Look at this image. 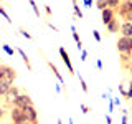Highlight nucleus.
Masks as SVG:
<instances>
[{"instance_id":"1","label":"nucleus","mask_w":132,"mask_h":124,"mask_svg":"<svg viewBox=\"0 0 132 124\" xmlns=\"http://www.w3.org/2000/svg\"><path fill=\"white\" fill-rule=\"evenodd\" d=\"M116 45H117V51L121 53V55H129V56H132V38L119 36Z\"/></svg>"},{"instance_id":"21","label":"nucleus","mask_w":132,"mask_h":124,"mask_svg":"<svg viewBox=\"0 0 132 124\" xmlns=\"http://www.w3.org/2000/svg\"><path fill=\"white\" fill-rule=\"evenodd\" d=\"M0 15H2V17H3V18L7 20L8 23H12V18H10V17H8V13H7V12H5V8H3L2 5H0Z\"/></svg>"},{"instance_id":"16","label":"nucleus","mask_w":132,"mask_h":124,"mask_svg":"<svg viewBox=\"0 0 132 124\" xmlns=\"http://www.w3.org/2000/svg\"><path fill=\"white\" fill-rule=\"evenodd\" d=\"M73 2V10H74V17L76 18H82V12H81V8H79V5H78V0H71Z\"/></svg>"},{"instance_id":"13","label":"nucleus","mask_w":132,"mask_h":124,"mask_svg":"<svg viewBox=\"0 0 132 124\" xmlns=\"http://www.w3.org/2000/svg\"><path fill=\"white\" fill-rule=\"evenodd\" d=\"M16 51H18V55L23 58V61H25V65H27V68H28V71H31L33 69V66H31V63H30V60H28V56H27V53L23 51L22 48H16Z\"/></svg>"},{"instance_id":"5","label":"nucleus","mask_w":132,"mask_h":124,"mask_svg":"<svg viewBox=\"0 0 132 124\" xmlns=\"http://www.w3.org/2000/svg\"><path fill=\"white\" fill-rule=\"evenodd\" d=\"M60 56H61V60H63V63L66 65V68H68V71L69 74H74V68H73V63H71V60H69V55H68V51L64 50V47H60Z\"/></svg>"},{"instance_id":"27","label":"nucleus","mask_w":132,"mask_h":124,"mask_svg":"<svg viewBox=\"0 0 132 124\" xmlns=\"http://www.w3.org/2000/svg\"><path fill=\"white\" fill-rule=\"evenodd\" d=\"M82 2H84V7L86 8H91V7H93V0H82Z\"/></svg>"},{"instance_id":"35","label":"nucleus","mask_w":132,"mask_h":124,"mask_svg":"<svg viewBox=\"0 0 132 124\" xmlns=\"http://www.w3.org/2000/svg\"><path fill=\"white\" fill-rule=\"evenodd\" d=\"M122 124H127V114L122 116Z\"/></svg>"},{"instance_id":"30","label":"nucleus","mask_w":132,"mask_h":124,"mask_svg":"<svg viewBox=\"0 0 132 124\" xmlns=\"http://www.w3.org/2000/svg\"><path fill=\"white\" fill-rule=\"evenodd\" d=\"M46 23H48V27H50V28H53V32H58V27H55V25L50 23V22H46Z\"/></svg>"},{"instance_id":"2","label":"nucleus","mask_w":132,"mask_h":124,"mask_svg":"<svg viewBox=\"0 0 132 124\" xmlns=\"http://www.w3.org/2000/svg\"><path fill=\"white\" fill-rule=\"evenodd\" d=\"M10 118H12V121H13V124H28V119H27V116H25V113H23L22 107L12 106V109H10Z\"/></svg>"},{"instance_id":"32","label":"nucleus","mask_w":132,"mask_h":124,"mask_svg":"<svg viewBox=\"0 0 132 124\" xmlns=\"http://www.w3.org/2000/svg\"><path fill=\"white\" fill-rule=\"evenodd\" d=\"M45 12H46V15H48V17H50V15H51V8H50L48 5H46V7H45Z\"/></svg>"},{"instance_id":"26","label":"nucleus","mask_w":132,"mask_h":124,"mask_svg":"<svg viewBox=\"0 0 132 124\" xmlns=\"http://www.w3.org/2000/svg\"><path fill=\"white\" fill-rule=\"evenodd\" d=\"M86 58H88V51H86V50H81V61H86Z\"/></svg>"},{"instance_id":"28","label":"nucleus","mask_w":132,"mask_h":124,"mask_svg":"<svg viewBox=\"0 0 132 124\" xmlns=\"http://www.w3.org/2000/svg\"><path fill=\"white\" fill-rule=\"evenodd\" d=\"M81 111H82L84 114H88V113H89V107L86 106V104H81Z\"/></svg>"},{"instance_id":"24","label":"nucleus","mask_w":132,"mask_h":124,"mask_svg":"<svg viewBox=\"0 0 132 124\" xmlns=\"http://www.w3.org/2000/svg\"><path fill=\"white\" fill-rule=\"evenodd\" d=\"M126 99H132V81L129 83V91H127V94H126Z\"/></svg>"},{"instance_id":"6","label":"nucleus","mask_w":132,"mask_h":124,"mask_svg":"<svg viewBox=\"0 0 132 124\" xmlns=\"http://www.w3.org/2000/svg\"><path fill=\"white\" fill-rule=\"evenodd\" d=\"M13 106H16V107H27V106H33V101H31V98L28 96L27 93H22L18 98H16V101H15V104Z\"/></svg>"},{"instance_id":"10","label":"nucleus","mask_w":132,"mask_h":124,"mask_svg":"<svg viewBox=\"0 0 132 124\" xmlns=\"http://www.w3.org/2000/svg\"><path fill=\"white\" fill-rule=\"evenodd\" d=\"M121 36H126V38H132V23L130 22H122L121 23Z\"/></svg>"},{"instance_id":"23","label":"nucleus","mask_w":132,"mask_h":124,"mask_svg":"<svg viewBox=\"0 0 132 124\" xmlns=\"http://www.w3.org/2000/svg\"><path fill=\"white\" fill-rule=\"evenodd\" d=\"M79 83H81V89L84 91V93H88V84L84 83V80H82V76H79Z\"/></svg>"},{"instance_id":"37","label":"nucleus","mask_w":132,"mask_h":124,"mask_svg":"<svg viewBox=\"0 0 132 124\" xmlns=\"http://www.w3.org/2000/svg\"><path fill=\"white\" fill-rule=\"evenodd\" d=\"M114 104H117V106H121V99H119V98H117V99H114Z\"/></svg>"},{"instance_id":"15","label":"nucleus","mask_w":132,"mask_h":124,"mask_svg":"<svg viewBox=\"0 0 132 124\" xmlns=\"http://www.w3.org/2000/svg\"><path fill=\"white\" fill-rule=\"evenodd\" d=\"M71 35H73L74 41H76L78 50H82V41H81V38H79V35H78V32H76V28H74V27H71Z\"/></svg>"},{"instance_id":"31","label":"nucleus","mask_w":132,"mask_h":124,"mask_svg":"<svg viewBox=\"0 0 132 124\" xmlns=\"http://www.w3.org/2000/svg\"><path fill=\"white\" fill-rule=\"evenodd\" d=\"M3 66L5 65H0V80H3Z\"/></svg>"},{"instance_id":"3","label":"nucleus","mask_w":132,"mask_h":124,"mask_svg":"<svg viewBox=\"0 0 132 124\" xmlns=\"http://www.w3.org/2000/svg\"><path fill=\"white\" fill-rule=\"evenodd\" d=\"M20 94H22V89H20L18 86H15V84H13V86H12V89L8 91V93H7V96H5V104L12 107V106L15 104L16 98H18Z\"/></svg>"},{"instance_id":"20","label":"nucleus","mask_w":132,"mask_h":124,"mask_svg":"<svg viewBox=\"0 0 132 124\" xmlns=\"http://www.w3.org/2000/svg\"><path fill=\"white\" fill-rule=\"evenodd\" d=\"M28 3L31 5V8H33V12H35V15L36 17H40V8H38V5L35 3V0H28Z\"/></svg>"},{"instance_id":"36","label":"nucleus","mask_w":132,"mask_h":124,"mask_svg":"<svg viewBox=\"0 0 132 124\" xmlns=\"http://www.w3.org/2000/svg\"><path fill=\"white\" fill-rule=\"evenodd\" d=\"M112 121H111V116H106V124H111Z\"/></svg>"},{"instance_id":"17","label":"nucleus","mask_w":132,"mask_h":124,"mask_svg":"<svg viewBox=\"0 0 132 124\" xmlns=\"http://www.w3.org/2000/svg\"><path fill=\"white\" fill-rule=\"evenodd\" d=\"M96 7L102 12V10H106V8L109 7V2H107V0H96Z\"/></svg>"},{"instance_id":"38","label":"nucleus","mask_w":132,"mask_h":124,"mask_svg":"<svg viewBox=\"0 0 132 124\" xmlns=\"http://www.w3.org/2000/svg\"><path fill=\"white\" fill-rule=\"evenodd\" d=\"M129 73H130V76H132V65H130V68H129Z\"/></svg>"},{"instance_id":"14","label":"nucleus","mask_w":132,"mask_h":124,"mask_svg":"<svg viewBox=\"0 0 132 124\" xmlns=\"http://www.w3.org/2000/svg\"><path fill=\"white\" fill-rule=\"evenodd\" d=\"M46 63H48V66H50V69L53 71V74H55V76L58 78V81H60V84H63V76H61V73H60V71H58V68H56V66L51 63V61H46Z\"/></svg>"},{"instance_id":"7","label":"nucleus","mask_w":132,"mask_h":124,"mask_svg":"<svg viewBox=\"0 0 132 124\" xmlns=\"http://www.w3.org/2000/svg\"><path fill=\"white\" fill-rule=\"evenodd\" d=\"M117 12H119V15H121L122 18L127 13H130V12H132V0H122L121 5H119V8H117Z\"/></svg>"},{"instance_id":"34","label":"nucleus","mask_w":132,"mask_h":124,"mask_svg":"<svg viewBox=\"0 0 132 124\" xmlns=\"http://www.w3.org/2000/svg\"><path fill=\"white\" fill-rule=\"evenodd\" d=\"M3 116H5V111H3L2 107H0V121H2V119H3Z\"/></svg>"},{"instance_id":"9","label":"nucleus","mask_w":132,"mask_h":124,"mask_svg":"<svg viewBox=\"0 0 132 124\" xmlns=\"http://www.w3.org/2000/svg\"><path fill=\"white\" fill-rule=\"evenodd\" d=\"M13 86V81H8V80H0V98H5L7 93L12 89Z\"/></svg>"},{"instance_id":"4","label":"nucleus","mask_w":132,"mask_h":124,"mask_svg":"<svg viewBox=\"0 0 132 124\" xmlns=\"http://www.w3.org/2000/svg\"><path fill=\"white\" fill-rule=\"evenodd\" d=\"M23 113H25V116H27V119H28V124L38 122V111L35 109V106H27V107H23Z\"/></svg>"},{"instance_id":"12","label":"nucleus","mask_w":132,"mask_h":124,"mask_svg":"<svg viewBox=\"0 0 132 124\" xmlns=\"http://www.w3.org/2000/svg\"><path fill=\"white\" fill-rule=\"evenodd\" d=\"M106 30L109 32V33H117L119 30H121V25H119V20H117V18H114L111 23H107V25H106Z\"/></svg>"},{"instance_id":"29","label":"nucleus","mask_w":132,"mask_h":124,"mask_svg":"<svg viewBox=\"0 0 132 124\" xmlns=\"http://www.w3.org/2000/svg\"><path fill=\"white\" fill-rule=\"evenodd\" d=\"M124 18H126V22H130V23H132V12H130V13H127Z\"/></svg>"},{"instance_id":"41","label":"nucleus","mask_w":132,"mask_h":124,"mask_svg":"<svg viewBox=\"0 0 132 124\" xmlns=\"http://www.w3.org/2000/svg\"><path fill=\"white\" fill-rule=\"evenodd\" d=\"M0 65H2V63H0Z\"/></svg>"},{"instance_id":"8","label":"nucleus","mask_w":132,"mask_h":124,"mask_svg":"<svg viewBox=\"0 0 132 124\" xmlns=\"http://www.w3.org/2000/svg\"><path fill=\"white\" fill-rule=\"evenodd\" d=\"M101 18H102V23H104V25L111 23V22H112V20L116 18V10H112V8L107 7L106 10H102V12H101Z\"/></svg>"},{"instance_id":"40","label":"nucleus","mask_w":132,"mask_h":124,"mask_svg":"<svg viewBox=\"0 0 132 124\" xmlns=\"http://www.w3.org/2000/svg\"><path fill=\"white\" fill-rule=\"evenodd\" d=\"M56 124H63V122H61V119H60V121H58V122H56Z\"/></svg>"},{"instance_id":"39","label":"nucleus","mask_w":132,"mask_h":124,"mask_svg":"<svg viewBox=\"0 0 132 124\" xmlns=\"http://www.w3.org/2000/svg\"><path fill=\"white\" fill-rule=\"evenodd\" d=\"M68 124H73V121H71V119H69V121H68Z\"/></svg>"},{"instance_id":"33","label":"nucleus","mask_w":132,"mask_h":124,"mask_svg":"<svg viewBox=\"0 0 132 124\" xmlns=\"http://www.w3.org/2000/svg\"><path fill=\"white\" fill-rule=\"evenodd\" d=\"M96 65H97V68H99V69H102V61H101V60H97V61H96Z\"/></svg>"},{"instance_id":"11","label":"nucleus","mask_w":132,"mask_h":124,"mask_svg":"<svg viewBox=\"0 0 132 124\" xmlns=\"http://www.w3.org/2000/svg\"><path fill=\"white\" fill-rule=\"evenodd\" d=\"M15 78H16V71L12 66H8L5 65L3 66V80H8V81H15Z\"/></svg>"},{"instance_id":"22","label":"nucleus","mask_w":132,"mask_h":124,"mask_svg":"<svg viewBox=\"0 0 132 124\" xmlns=\"http://www.w3.org/2000/svg\"><path fill=\"white\" fill-rule=\"evenodd\" d=\"M20 33H22V35H23L27 40H31V38H33V36H31V35H30V33H28L27 30H25V28H20Z\"/></svg>"},{"instance_id":"19","label":"nucleus","mask_w":132,"mask_h":124,"mask_svg":"<svg viewBox=\"0 0 132 124\" xmlns=\"http://www.w3.org/2000/svg\"><path fill=\"white\" fill-rule=\"evenodd\" d=\"M107 2H109V8L116 10V8H119V5H121L122 0H107Z\"/></svg>"},{"instance_id":"25","label":"nucleus","mask_w":132,"mask_h":124,"mask_svg":"<svg viewBox=\"0 0 132 124\" xmlns=\"http://www.w3.org/2000/svg\"><path fill=\"white\" fill-rule=\"evenodd\" d=\"M93 36H94V40H96V41H101V35H99L97 30H93Z\"/></svg>"},{"instance_id":"18","label":"nucleus","mask_w":132,"mask_h":124,"mask_svg":"<svg viewBox=\"0 0 132 124\" xmlns=\"http://www.w3.org/2000/svg\"><path fill=\"white\" fill-rule=\"evenodd\" d=\"M2 48H3V51H5V53H7V55H8V56H13V53H15V50H13V48H12V47H10V45H7V43H3V45H2Z\"/></svg>"}]
</instances>
